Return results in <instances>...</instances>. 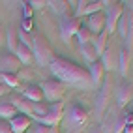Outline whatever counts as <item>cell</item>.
I'll return each instance as SVG.
<instances>
[{
  "label": "cell",
  "instance_id": "obj_1",
  "mask_svg": "<svg viewBox=\"0 0 133 133\" xmlns=\"http://www.w3.org/2000/svg\"><path fill=\"white\" fill-rule=\"evenodd\" d=\"M49 69L52 77L60 81L62 84H69V86H86L90 83V75L88 69H84L83 66L75 64V62L62 58V56H52Z\"/></svg>",
  "mask_w": 133,
  "mask_h": 133
},
{
  "label": "cell",
  "instance_id": "obj_2",
  "mask_svg": "<svg viewBox=\"0 0 133 133\" xmlns=\"http://www.w3.org/2000/svg\"><path fill=\"white\" fill-rule=\"evenodd\" d=\"M32 56L38 62V66H49L52 60V47L45 36L41 34H36L32 38Z\"/></svg>",
  "mask_w": 133,
  "mask_h": 133
},
{
  "label": "cell",
  "instance_id": "obj_3",
  "mask_svg": "<svg viewBox=\"0 0 133 133\" xmlns=\"http://www.w3.org/2000/svg\"><path fill=\"white\" fill-rule=\"evenodd\" d=\"M39 88L43 92V99H47L51 103L62 101L64 92H66V84H62L60 81H56V79H49V81L39 83Z\"/></svg>",
  "mask_w": 133,
  "mask_h": 133
},
{
  "label": "cell",
  "instance_id": "obj_4",
  "mask_svg": "<svg viewBox=\"0 0 133 133\" xmlns=\"http://www.w3.org/2000/svg\"><path fill=\"white\" fill-rule=\"evenodd\" d=\"M101 6H107V11H105V32L111 34L116 30L120 17L124 15V6L120 2H101Z\"/></svg>",
  "mask_w": 133,
  "mask_h": 133
},
{
  "label": "cell",
  "instance_id": "obj_5",
  "mask_svg": "<svg viewBox=\"0 0 133 133\" xmlns=\"http://www.w3.org/2000/svg\"><path fill=\"white\" fill-rule=\"evenodd\" d=\"M88 120V111L84 105L81 103H71L68 107V116H66V122L71 129H79L84 126V122Z\"/></svg>",
  "mask_w": 133,
  "mask_h": 133
},
{
  "label": "cell",
  "instance_id": "obj_6",
  "mask_svg": "<svg viewBox=\"0 0 133 133\" xmlns=\"http://www.w3.org/2000/svg\"><path fill=\"white\" fill-rule=\"evenodd\" d=\"M62 116H64V103L58 101V103H51L47 109V114L38 118L36 122L41 124V126H47V128H55L62 122Z\"/></svg>",
  "mask_w": 133,
  "mask_h": 133
},
{
  "label": "cell",
  "instance_id": "obj_7",
  "mask_svg": "<svg viewBox=\"0 0 133 133\" xmlns=\"http://www.w3.org/2000/svg\"><path fill=\"white\" fill-rule=\"evenodd\" d=\"M79 28H81V21H79L77 17L62 15V19H60V38H62L64 43L71 41V38H75Z\"/></svg>",
  "mask_w": 133,
  "mask_h": 133
},
{
  "label": "cell",
  "instance_id": "obj_8",
  "mask_svg": "<svg viewBox=\"0 0 133 133\" xmlns=\"http://www.w3.org/2000/svg\"><path fill=\"white\" fill-rule=\"evenodd\" d=\"M86 28L92 32V36L96 34H101V32H105V13L103 11H99V13H94V15H90L86 19Z\"/></svg>",
  "mask_w": 133,
  "mask_h": 133
},
{
  "label": "cell",
  "instance_id": "obj_9",
  "mask_svg": "<svg viewBox=\"0 0 133 133\" xmlns=\"http://www.w3.org/2000/svg\"><path fill=\"white\" fill-rule=\"evenodd\" d=\"M8 124H10L11 133H24V131L30 129V126H32V118L24 116V114H17V116H13Z\"/></svg>",
  "mask_w": 133,
  "mask_h": 133
},
{
  "label": "cell",
  "instance_id": "obj_10",
  "mask_svg": "<svg viewBox=\"0 0 133 133\" xmlns=\"http://www.w3.org/2000/svg\"><path fill=\"white\" fill-rule=\"evenodd\" d=\"M17 69H19V60L15 58V55L0 56V73H11V75H15Z\"/></svg>",
  "mask_w": 133,
  "mask_h": 133
},
{
  "label": "cell",
  "instance_id": "obj_11",
  "mask_svg": "<svg viewBox=\"0 0 133 133\" xmlns=\"http://www.w3.org/2000/svg\"><path fill=\"white\" fill-rule=\"evenodd\" d=\"M88 75H90V83L92 84H99L103 81V75H105V69L101 66L99 60H96L94 64L88 66Z\"/></svg>",
  "mask_w": 133,
  "mask_h": 133
},
{
  "label": "cell",
  "instance_id": "obj_12",
  "mask_svg": "<svg viewBox=\"0 0 133 133\" xmlns=\"http://www.w3.org/2000/svg\"><path fill=\"white\" fill-rule=\"evenodd\" d=\"M24 99L30 101V103H43V92H41L39 84H30V86H26V90H24Z\"/></svg>",
  "mask_w": 133,
  "mask_h": 133
},
{
  "label": "cell",
  "instance_id": "obj_13",
  "mask_svg": "<svg viewBox=\"0 0 133 133\" xmlns=\"http://www.w3.org/2000/svg\"><path fill=\"white\" fill-rule=\"evenodd\" d=\"M15 58L19 60V64H23V66H28V64H32L34 62V56H32V49H28V47H24V45H17V49H15Z\"/></svg>",
  "mask_w": 133,
  "mask_h": 133
},
{
  "label": "cell",
  "instance_id": "obj_14",
  "mask_svg": "<svg viewBox=\"0 0 133 133\" xmlns=\"http://www.w3.org/2000/svg\"><path fill=\"white\" fill-rule=\"evenodd\" d=\"M107 41H109V34L107 32H101V34H97V36L92 39V47L96 51V55L97 56H101L105 49H107Z\"/></svg>",
  "mask_w": 133,
  "mask_h": 133
},
{
  "label": "cell",
  "instance_id": "obj_15",
  "mask_svg": "<svg viewBox=\"0 0 133 133\" xmlns=\"http://www.w3.org/2000/svg\"><path fill=\"white\" fill-rule=\"evenodd\" d=\"M133 97V86L131 84H122L116 92V99H118V105L124 107V105H128V101Z\"/></svg>",
  "mask_w": 133,
  "mask_h": 133
},
{
  "label": "cell",
  "instance_id": "obj_16",
  "mask_svg": "<svg viewBox=\"0 0 133 133\" xmlns=\"http://www.w3.org/2000/svg\"><path fill=\"white\" fill-rule=\"evenodd\" d=\"M118 69H120V75L122 77L128 75V69H129V49L128 47H122L120 49V55H118Z\"/></svg>",
  "mask_w": 133,
  "mask_h": 133
},
{
  "label": "cell",
  "instance_id": "obj_17",
  "mask_svg": "<svg viewBox=\"0 0 133 133\" xmlns=\"http://www.w3.org/2000/svg\"><path fill=\"white\" fill-rule=\"evenodd\" d=\"M79 52H81V56H83V60L86 62V64H94V62L97 60V55H96V51L92 47V43L81 45V47H79Z\"/></svg>",
  "mask_w": 133,
  "mask_h": 133
},
{
  "label": "cell",
  "instance_id": "obj_18",
  "mask_svg": "<svg viewBox=\"0 0 133 133\" xmlns=\"http://www.w3.org/2000/svg\"><path fill=\"white\" fill-rule=\"evenodd\" d=\"M75 39L79 43V47H81V45H88V43H92L94 36H92V32L88 30L86 26H81V28L77 30V34H75Z\"/></svg>",
  "mask_w": 133,
  "mask_h": 133
},
{
  "label": "cell",
  "instance_id": "obj_19",
  "mask_svg": "<svg viewBox=\"0 0 133 133\" xmlns=\"http://www.w3.org/2000/svg\"><path fill=\"white\" fill-rule=\"evenodd\" d=\"M17 109L13 107V103H0V118H4L6 122H10L13 116H17Z\"/></svg>",
  "mask_w": 133,
  "mask_h": 133
},
{
  "label": "cell",
  "instance_id": "obj_20",
  "mask_svg": "<svg viewBox=\"0 0 133 133\" xmlns=\"http://www.w3.org/2000/svg\"><path fill=\"white\" fill-rule=\"evenodd\" d=\"M6 43H8V49H10L11 52H15L17 45H19V39H17V30L13 28V26H10L8 28V34H6Z\"/></svg>",
  "mask_w": 133,
  "mask_h": 133
},
{
  "label": "cell",
  "instance_id": "obj_21",
  "mask_svg": "<svg viewBox=\"0 0 133 133\" xmlns=\"http://www.w3.org/2000/svg\"><path fill=\"white\" fill-rule=\"evenodd\" d=\"M99 62H101V66H103L105 71H112V68H114V64H112V51L111 49H105V52L101 55Z\"/></svg>",
  "mask_w": 133,
  "mask_h": 133
},
{
  "label": "cell",
  "instance_id": "obj_22",
  "mask_svg": "<svg viewBox=\"0 0 133 133\" xmlns=\"http://www.w3.org/2000/svg\"><path fill=\"white\" fill-rule=\"evenodd\" d=\"M0 84H4L6 88H15L19 86V79H17V75H11V73H0Z\"/></svg>",
  "mask_w": 133,
  "mask_h": 133
},
{
  "label": "cell",
  "instance_id": "obj_23",
  "mask_svg": "<svg viewBox=\"0 0 133 133\" xmlns=\"http://www.w3.org/2000/svg\"><path fill=\"white\" fill-rule=\"evenodd\" d=\"M101 10H103L101 2H86L84 10H83V15H84V17H90V15H94V13H99Z\"/></svg>",
  "mask_w": 133,
  "mask_h": 133
},
{
  "label": "cell",
  "instance_id": "obj_24",
  "mask_svg": "<svg viewBox=\"0 0 133 133\" xmlns=\"http://www.w3.org/2000/svg\"><path fill=\"white\" fill-rule=\"evenodd\" d=\"M47 4L51 6V10L55 11V13H58V15H62L69 8V4L68 2H62V0H55V2H47Z\"/></svg>",
  "mask_w": 133,
  "mask_h": 133
},
{
  "label": "cell",
  "instance_id": "obj_25",
  "mask_svg": "<svg viewBox=\"0 0 133 133\" xmlns=\"http://www.w3.org/2000/svg\"><path fill=\"white\" fill-rule=\"evenodd\" d=\"M17 39H19V43H21V45H24V47L32 49V39H30V36H28V32L19 30V32H17Z\"/></svg>",
  "mask_w": 133,
  "mask_h": 133
},
{
  "label": "cell",
  "instance_id": "obj_26",
  "mask_svg": "<svg viewBox=\"0 0 133 133\" xmlns=\"http://www.w3.org/2000/svg\"><path fill=\"white\" fill-rule=\"evenodd\" d=\"M126 124H128V118H120L116 122V128H114V133H122L124 128H126Z\"/></svg>",
  "mask_w": 133,
  "mask_h": 133
},
{
  "label": "cell",
  "instance_id": "obj_27",
  "mask_svg": "<svg viewBox=\"0 0 133 133\" xmlns=\"http://www.w3.org/2000/svg\"><path fill=\"white\" fill-rule=\"evenodd\" d=\"M32 133H55V131H52V128H47V126H41V124H38L36 129H34Z\"/></svg>",
  "mask_w": 133,
  "mask_h": 133
},
{
  "label": "cell",
  "instance_id": "obj_28",
  "mask_svg": "<svg viewBox=\"0 0 133 133\" xmlns=\"http://www.w3.org/2000/svg\"><path fill=\"white\" fill-rule=\"evenodd\" d=\"M23 11H24V17H26V19H32V6H30L28 2L23 4Z\"/></svg>",
  "mask_w": 133,
  "mask_h": 133
},
{
  "label": "cell",
  "instance_id": "obj_29",
  "mask_svg": "<svg viewBox=\"0 0 133 133\" xmlns=\"http://www.w3.org/2000/svg\"><path fill=\"white\" fill-rule=\"evenodd\" d=\"M21 30H24V32L30 34V30H32V19H26V17H24V19H23V28H21Z\"/></svg>",
  "mask_w": 133,
  "mask_h": 133
},
{
  "label": "cell",
  "instance_id": "obj_30",
  "mask_svg": "<svg viewBox=\"0 0 133 133\" xmlns=\"http://www.w3.org/2000/svg\"><path fill=\"white\" fill-rule=\"evenodd\" d=\"M32 6V10H39V8H43L47 2H43V0H32V2H28Z\"/></svg>",
  "mask_w": 133,
  "mask_h": 133
},
{
  "label": "cell",
  "instance_id": "obj_31",
  "mask_svg": "<svg viewBox=\"0 0 133 133\" xmlns=\"http://www.w3.org/2000/svg\"><path fill=\"white\" fill-rule=\"evenodd\" d=\"M0 133H11V129H10V124H8L6 120H2V122H0Z\"/></svg>",
  "mask_w": 133,
  "mask_h": 133
},
{
  "label": "cell",
  "instance_id": "obj_32",
  "mask_svg": "<svg viewBox=\"0 0 133 133\" xmlns=\"http://www.w3.org/2000/svg\"><path fill=\"white\" fill-rule=\"evenodd\" d=\"M122 133H133V124H126V128H124Z\"/></svg>",
  "mask_w": 133,
  "mask_h": 133
},
{
  "label": "cell",
  "instance_id": "obj_33",
  "mask_svg": "<svg viewBox=\"0 0 133 133\" xmlns=\"http://www.w3.org/2000/svg\"><path fill=\"white\" fill-rule=\"evenodd\" d=\"M4 38H6V34H4V26L0 24V45L4 43Z\"/></svg>",
  "mask_w": 133,
  "mask_h": 133
},
{
  "label": "cell",
  "instance_id": "obj_34",
  "mask_svg": "<svg viewBox=\"0 0 133 133\" xmlns=\"http://www.w3.org/2000/svg\"><path fill=\"white\" fill-rule=\"evenodd\" d=\"M6 90H8V88H6L4 84H0V96H4V94H6Z\"/></svg>",
  "mask_w": 133,
  "mask_h": 133
},
{
  "label": "cell",
  "instance_id": "obj_35",
  "mask_svg": "<svg viewBox=\"0 0 133 133\" xmlns=\"http://www.w3.org/2000/svg\"><path fill=\"white\" fill-rule=\"evenodd\" d=\"M92 133H101V131H97V129H94V131H92Z\"/></svg>",
  "mask_w": 133,
  "mask_h": 133
}]
</instances>
